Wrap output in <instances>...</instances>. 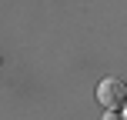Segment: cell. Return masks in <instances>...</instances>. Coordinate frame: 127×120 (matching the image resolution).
<instances>
[{"instance_id":"1","label":"cell","mask_w":127,"mask_h":120,"mask_svg":"<svg viewBox=\"0 0 127 120\" xmlns=\"http://www.w3.org/2000/svg\"><path fill=\"white\" fill-rule=\"evenodd\" d=\"M97 100L104 110H124L127 107V83L121 77H104L97 83Z\"/></svg>"},{"instance_id":"2","label":"cell","mask_w":127,"mask_h":120,"mask_svg":"<svg viewBox=\"0 0 127 120\" xmlns=\"http://www.w3.org/2000/svg\"><path fill=\"white\" fill-rule=\"evenodd\" d=\"M104 120H127V117H121V110H107V117Z\"/></svg>"},{"instance_id":"3","label":"cell","mask_w":127,"mask_h":120,"mask_svg":"<svg viewBox=\"0 0 127 120\" xmlns=\"http://www.w3.org/2000/svg\"><path fill=\"white\" fill-rule=\"evenodd\" d=\"M124 110H127V107H124Z\"/></svg>"}]
</instances>
